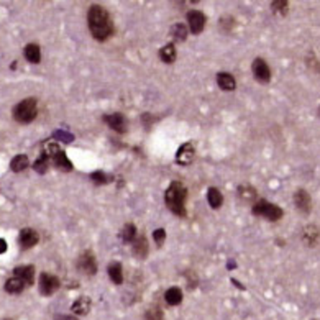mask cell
<instances>
[{"label":"cell","instance_id":"cell-1","mask_svg":"<svg viewBox=\"0 0 320 320\" xmlns=\"http://www.w3.org/2000/svg\"><path fill=\"white\" fill-rule=\"evenodd\" d=\"M87 25L92 36L97 41H105L114 33V22L112 16L102 5H92L87 12Z\"/></svg>","mask_w":320,"mask_h":320},{"label":"cell","instance_id":"cell-2","mask_svg":"<svg viewBox=\"0 0 320 320\" xmlns=\"http://www.w3.org/2000/svg\"><path fill=\"white\" fill-rule=\"evenodd\" d=\"M186 199H187V187L179 181L171 182L170 187L164 192V202L167 209H170L174 215H179V217L187 215Z\"/></svg>","mask_w":320,"mask_h":320},{"label":"cell","instance_id":"cell-3","mask_svg":"<svg viewBox=\"0 0 320 320\" xmlns=\"http://www.w3.org/2000/svg\"><path fill=\"white\" fill-rule=\"evenodd\" d=\"M36 115H38V102H36V99H33V97L22 100V102L16 104L13 108V119L23 125L31 123L36 119Z\"/></svg>","mask_w":320,"mask_h":320},{"label":"cell","instance_id":"cell-4","mask_svg":"<svg viewBox=\"0 0 320 320\" xmlns=\"http://www.w3.org/2000/svg\"><path fill=\"white\" fill-rule=\"evenodd\" d=\"M251 212H253V215L263 217L269 222L281 220L284 215V210L279 205H276L273 202H268V200H258L253 205V209H251Z\"/></svg>","mask_w":320,"mask_h":320},{"label":"cell","instance_id":"cell-5","mask_svg":"<svg viewBox=\"0 0 320 320\" xmlns=\"http://www.w3.org/2000/svg\"><path fill=\"white\" fill-rule=\"evenodd\" d=\"M78 269L87 276H94L97 273V259H96V255L92 253L90 250L84 251V253L78 258Z\"/></svg>","mask_w":320,"mask_h":320},{"label":"cell","instance_id":"cell-6","mask_svg":"<svg viewBox=\"0 0 320 320\" xmlns=\"http://www.w3.org/2000/svg\"><path fill=\"white\" fill-rule=\"evenodd\" d=\"M60 289V279L49 273H41L40 276V292L43 296H53V294Z\"/></svg>","mask_w":320,"mask_h":320},{"label":"cell","instance_id":"cell-7","mask_svg":"<svg viewBox=\"0 0 320 320\" xmlns=\"http://www.w3.org/2000/svg\"><path fill=\"white\" fill-rule=\"evenodd\" d=\"M251 71H253L255 79L261 84H268L271 81V69H269L268 63L263 60V58H256L251 64Z\"/></svg>","mask_w":320,"mask_h":320},{"label":"cell","instance_id":"cell-8","mask_svg":"<svg viewBox=\"0 0 320 320\" xmlns=\"http://www.w3.org/2000/svg\"><path fill=\"white\" fill-rule=\"evenodd\" d=\"M294 204H296V209L300 214H310L312 210V199H310V194L306 189H297L296 194H294Z\"/></svg>","mask_w":320,"mask_h":320},{"label":"cell","instance_id":"cell-9","mask_svg":"<svg viewBox=\"0 0 320 320\" xmlns=\"http://www.w3.org/2000/svg\"><path fill=\"white\" fill-rule=\"evenodd\" d=\"M187 25H189L192 35H200L205 27V15L200 10L187 12Z\"/></svg>","mask_w":320,"mask_h":320},{"label":"cell","instance_id":"cell-10","mask_svg":"<svg viewBox=\"0 0 320 320\" xmlns=\"http://www.w3.org/2000/svg\"><path fill=\"white\" fill-rule=\"evenodd\" d=\"M104 122L110 127L112 130H115L117 133H125L127 131V119L122 114H110V115H104Z\"/></svg>","mask_w":320,"mask_h":320},{"label":"cell","instance_id":"cell-11","mask_svg":"<svg viewBox=\"0 0 320 320\" xmlns=\"http://www.w3.org/2000/svg\"><path fill=\"white\" fill-rule=\"evenodd\" d=\"M194 156H196V151H194L192 143H184L178 149V153H176V163L181 166H187L192 163Z\"/></svg>","mask_w":320,"mask_h":320},{"label":"cell","instance_id":"cell-12","mask_svg":"<svg viewBox=\"0 0 320 320\" xmlns=\"http://www.w3.org/2000/svg\"><path fill=\"white\" fill-rule=\"evenodd\" d=\"M13 276L22 279L25 283V286H31L33 283H35V266L33 265L16 266L13 269Z\"/></svg>","mask_w":320,"mask_h":320},{"label":"cell","instance_id":"cell-13","mask_svg":"<svg viewBox=\"0 0 320 320\" xmlns=\"http://www.w3.org/2000/svg\"><path fill=\"white\" fill-rule=\"evenodd\" d=\"M40 240V235L36 230L33 229H23L20 232V237H18V241H20V247L23 250H28V248H33L38 243Z\"/></svg>","mask_w":320,"mask_h":320},{"label":"cell","instance_id":"cell-14","mask_svg":"<svg viewBox=\"0 0 320 320\" xmlns=\"http://www.w3.org/2000/svg\"><path fill=\"white\" fill-rule=\"evenodd\" d=\"M51 163L61 171H71L72 170V163L69 161V158H67L66 153L61 149H58L56 153L51 155Z\"/></svg>","mask_w":320,"mask_h":320},{"label":"cell","instance_id":"cell-15","mask_svg":"<svg viewBox=\"0 0 320 320\" xmlns=\"http://www.w3.org/2000/svg\"><path fill=\"white\" fill-rule=\"evenodd\" d=\"M318 238H320V230L315 225H307L306 229L302 230V241H304L307 247H315Z\"/></svg>","mask_w":320,"mask_h":320},{"label":"cell","instance_id":"cell-16","mask_svg":"<svg viewBox=\"0 0 320 320\" xmlns=\"http://www.w3.org/2000/svg\"><path fill=\"white\" fill-rule=\"evenodd\" d=\"M135 245H133V255L140 258V259H145L149 253V248H148V240L145 235H140L138 238H135Z\"/></svg>","mask_w":320,"mask_h":320},{"label":"cell","instance_id":"cell-17","mask_svg":"<svg viewBox=\"0 0 320 320\" xmlns=\"http://www.w3.org/2000/svg\"><path fill=\"white\" fill-rule=\"evenodd\" d=\"M90 307H92L90 299L87 296H82V297L74 300V304L71 306V310H72V314H76V315H87Z\"/></svg>","mask_w":320,"mask_h":320},{"label":"cell","instance_id":"cell-18","mask_svg":"<svg viewBox=\"0 0 320 320\" xmlns=\"http://www.w3.org/2000/svg\"><path fill=\"white\" fill-rule=\"evenodd\" d=\"M217 84L222 90H235V87H237V81L230 72H218Z\"/></svg>","mask_w":320,"mask_h":320},{"label":"cell","instance_id":"cell-19","mask_svg":"<svg viewBox=\"0 0 320 320\" xmlns=\"http://www.w3.org/2000/svg\"><path fill=\"white\" fill-rule=\"evenodd\" d=\"M107 273H108V277L114 281V284L120 286L123 283V268L120 263H117V261L110 263L107 266Z\"/></svg>","mask_w":320,"mask_h":320},{"label":"cell","instance_id":"cell-20","mask_svg":"<svg viewBox=\"0 0 320 320\" xmlns=\"http://www.w3.org/2000/svg\"><path fill=\"white\" fill-rule=\"evenodd\" d=\"M25 58H27V61L33 63V64H38L41 61V49L36 43H30L25 46Z\"/></svg>","mask_w":320,"mask_h":320},{"label":"cell","instance_id":"cell-21","mask_svg":"<svg viewBox=\"0 0 320 320\" xmlns=\"http://www.w3.org/2000/svg\"><path fill=\"white\" fill-rule=\"evenodd\" d=\"M182 291L179 288H170L164 292V300L167 306H179L182 302Z\"/></svg>","mask_w":320,"mask_h":320},{"label":"cell","instance_id":"cell-22","mask_svg":"<svg viewBox=\"0 0 320 320\" xmlns=\"http://www.w3.org/2000/svg\"><path fill=\"white\" fill-rule=\"evenodd\" d=\"M5 291L8 292V294H22L23 291H25V288H27V286H25V283L22 281V279H18V277H10V279H7L5 281Z\"/></svg>","mask_w":320,"mask_h":320},{"label":"cell","instance_id":"cell-23","mask_svg":"<svg viewBox=\"0 0 320 320\" xmlns=\"http://www.w3.org/2000/svg\"><path fill=\"white\" fill-rule=\"evenodd\" d=\"M176 56H178V51H176V46L173 43L166 45L164 48L159 49V60L166 64H171L176 61Z\"/></svg>","mask_w":320,"mask_h":320},{"label":"cell","instance_id":"cell-24","mask_svg":"<svg viewBox=\"0 0 320 320\" xmlns=\"http://www.w3.org/2000/svg\"><path fill=\"white\" fill-rule=\"evenodd\" d=\"M28 166H30V159L27 155H16L10 163V170L13 173H22L27 170Z\"/></svg>","mask_w":320,"mask_h":320},{"label":"cell","instance_id":"cell-25","mask_svg":"<svg viewBox=\"0 0 320 320\" xmlns=\"http://www.w3.org/2000/svg\"><path fill=\"white\" fill-rule=\"evenodd\" d=\"M207 200H209V204L212 209H220L222 204H223V196L217 187H210L207 191Z\"/></svg>","mask_w":320,"mask_h":320},{"label":"cell","instance_id":"cell-26","mask_svg":"<svg viewBox=\"0 0 320 320\" xmlns=\"http://www.w3.org/2000/svg\"><path fill=\"white\" fill-rule=\"evenodd\" d=\"M120 238L123 243H133L135 238H137V227L133 223H127L120 232Z\"/></svg>","mask_w":320,"mask_h":320},{"label":"cell","instance_id":"cell-27","mask_svg":"<svg viewBox=\"0 0 320 320\" xmlns=\"http://www.w3.org/2000/svg\"><path fill=\"white\" fill-rule=\"evenodd\" d=\"M171 36L176 40V41H184L187 38V27L184 23H176L171 27Z\"/></svg>","mask_w":320,"mask_h":320},{"label":"cell","instance_id":"cell-28","mask_svg":"<svg viewBox=\"0 0 320 320\" xmlns=\"http://www.w3.org/2000/svg\"><path fill=\"white\" fill-rule=\"evenodd\" d=\"M49 161H51V159H49L45 153H41L40 158L35 161V164H33V170H35L36 173H40V174H45L48 171V167H49Z\"/></svg>","mask_w":320,"mask_h":320},{"label":"cell","instance_id":"cell-29","mask_svg":"<svg viewBox=\"0 0 320 320\" xmlns=\"http://www.w3.org/2000/svg\"><path fill=\"white\" fill-rule=\"evenodd\" d=\"M238 197L243 199L245 202L253 200V199H256V189L251 186H241V187H238Z\"/></svg>","mask_w":320,"mask_h":320},{"label":"cell","instance_id":"cell-30","mask_svg":"<svg viewBox=\"0 0 320 320\" xmlns=\"http://www.w3.org/2000/svg\"><path fill=\"white\" fill-rule=\"evenodd\" d=\"M90 179L94 184H97V186H104V184H108L112 181V176L105 174L104 171H96L90 174Z\"/></svg>","mask_w":320,"mask_h":320},{"label":"cell","instance_id":"cell-31","mask_svg":"<svg viewBox=\"0 0 320 320\" xmlns=\"http://www.w3.org/2000/svg\"><path fill=\"white\" fill-rule=\"evenodd\" d=\"M271 8H273L274 13L288 15V12H289V2H286V0H274V2H271Z\"/></svg>","mask_w":320,"mask_h":320},{"label":"cell","instance_id":"cell-32","mask_svg":"<svg viewBox=\"0 0 320 320\" xmlns=\"http://www.w3.org/2000/svg\"><path fill=\"white\" fill-rule=\"evenodd\" d=\"M233 27H235V20L232 18V16H222L220 18V30L223 33H230Z\"/></svg>","mask_w":320,"mask_h":320},{"label":"cell","instance_id":"cell-33","mask_svg":"<svg viewBox=\"0 0 320 320\" xmlns=\"http://www.w3.org/2000/svg\"><path fill=\"white\" fill-rule=\"evenodd\" d=\"M146 320H163V310L159 307H151L146 312Z\"/></svg>","mask_w":320,"mask_h":320},{"label":"cell","instance_id":"cell-34","mask_svg":"<svg viewBox=\"0 0 320 320\" xmlns=\"http://www.w3.org/2000/svg\"><path fill=\"white\" fill-rule=\"evenodd\" d=\"M153 240L156 241V245L161 247L163 243L166 241V230H164V229H156V230L153 232Z\"/></svg>","mask_w":320,"mask_h":320},{"label":"cell","instance_id":"cell-35","mask_svg":"<svg viewBox=\"0 0 320 320\" xmlns=\"http://www.w3.org/2000/svg\"><path fill=\"white\" fill-rule=\"evenodd\" d=\"M54 137L56 138H61L64 143H71L72 140H74V137L72 135H69V133H66V131H63V130H60V131H56L54 133Z\"/></svg>","mask_w":320,"mask_h":320},{"label":"cell","instance_id":"cell-36","mask_svg":"<svg viewBox=\"0 0 320 320\" xmlns=\"http://www.w3.org/2000/svg\"><path fill=\"white\" fill-rule=\"evenodd\" d=\"M7 251V241L4 238H0V255H4Z\"/></svg>","mask_w":320,"mask_h":320},{"label":"cell","instance_id":"cell-37","mask_svg":"<svg viewBox=\"0 0 320 320\" xmlns=\"http://www.w3.org/2000/svg\"><path fill=\"white\" fill-rule=\"evenodd\" d=\"M54 320H78V318H74V317H67V315H56Z\"/></svg>","mask_w":320,"mask_h":320},{"label":"cell","instance_id":"cell-38","mask_svg":"<svg viewBox=\"0 0 320 320\" xmlns=\"http://www.w3.org/2000/svg\"><path fill=\"white\" fill-rule=\"evenodd\" d=\"M4 320H12V318H4Z\"/></svg>","mask_w":320,"mask_h":320},{"label":"cell","instance_id":"cell-39","mask_svg":"<svg viewBox=\"0 0 320 320\" xmlns=\"http://www.w3.org/2000/svg\"><path fill=\"white\" fill-rule=\"evenodd\" d=\"M318 114H320V108H318Z\"/></svg>","mask_w":320,"mask_h":320}]
</instances>
